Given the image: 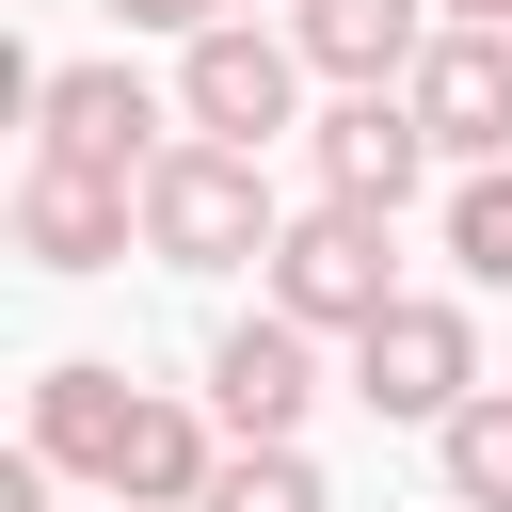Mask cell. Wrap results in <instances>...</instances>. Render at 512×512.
Instances as JSON below:
<instances>
[{
    "mask_svg": "<svg viewBox=\"0 0 512 512\" xmlns=\"http://www.w3.org/2000/svg\"><path fill=\"white\" fill-rule=\"evenodd\" d=\"M128 240H144V176H112V160H64V144H32V176H16V256L32 272H128Z\"/></svg>",
    "mask_w": 512,
    "mask_h": 512,
    "instance_id": "5b68a950",
    "label": "cell"
},
{
    "mask_svg": "<svg viewBox=\"0 0 512 512\" xmlns=\"http://www.w3.org/2000/svg\"><path fill=\"white\" fill-rule=\"evenodd\" d=\"M432 480H448V512H512V384H480L432 432Z\"/></svg>",
    "mask_w": 512,
    "mask_h": 512,
    "instance_id": "5bb4252c",
    "label": "cell"
},
{
    "mask_svg": "<svg viewBox=\"0 0 512 512\" xmlns=\"http://www.w3.org/2000/svg\"><path fill=\"white\" fill-rule=\"evenodd\" d=\"M192 512H336V480L304 464V432H224V480Z\"/></svg>",
    "mask_w": 512,
    "mask_h": 512,
    "instance_id": "4fadbf2b",
    "label": "cell"
},
{
    "mask_svg": "<svg viewBox=\"0 0 512 512\" xmlns=\"http://www.w3.org/2000/svg\"><path fill=\"white\" fill-rule=\"evenodd\" d=\"M448 272L464 288H512V160H464L448 176Z\"/></svg>",
    "mask_w": 512,
    "mask_h": 512,
    "instance_id": "9a60e30c",
    "label": "cell"
},
{
    "mask_svg": "<svg viewBox=\"0 0 512 512\" xmlns=\"http://www.w3.org/2000/svg\"><path fill=\"white\" fill-rule=\"evenodd\" d=\"M128 368L112 352H64V368H32V448L64 464V480H112V432H128Z\"/></svg>",
    "mask_w": 512,
    "mask_h": 512,
    "instance_id": "8fae6325",
    "label": "cell"
},
{
    "mask_svg": "<svg viewBox=\"0 0 512 512\" xmlns=\"http://www.w3.org/2000/svg\"><path fill=\"white\" fill-rule=\"evenodd\" d=\"M432 160H448V144H432L416 80H336V112H304V176L352 192V208H400Z\"/></svg>",
    "mask_w": 512,
    "mask_h": 512,
    "instance_id": "8992f818",
    "label": "cell"
},
{
    "mask_svg": "<svg viewBox=\"0 0 512 512\" xmlns=\"http://www.w3.org/2000/svg\"><path fill=\"white\" fill-rule=\"evenodd\" d=\"M304 80H320V64H304V32H256V16L176 32V112H192L208 144H256V160H272V144L304 128Z\"/></svg>",
    "mask_w": 512,
    "mask_h": 512,
    "instance_id": "277c9868",
    "label": "cell"
},
{
    "mask_svg": "<svg viewBox=\"0 0 512 512\" xmlns=\"http://www.w3.org/2000/svg\"><path fill=\"white\" fill-rule=\"evenodd\" d=\"M288 32H304L320 80H416V48H432L448 16H432V0H288Z\"/></svg>",
    "mask_w": 512,
    "mask_h": 512,
    "instance_id": "7c38bea8",
    "label": "cell"
},
{
    "mask_svg": "<svg viewBox=\"0 0 512 512\" xmlns=\"http://www.w3.org/2000/svg\"><path fill=\"white\" fill-rule=\"evenodd\" d=\"M272 160L256 144H208V128H176L160 160H144V256L160 272H256L272 256Z\"/></svg>",
    "mask_w": 512,
    "mask_h": 512,
    "instance_id": "6da1fadb",
    "label": "cell"
},
{
    "mask_svg": "<svg viewBox=\"0 0 512 512\" xmlns=\"http://www.w3.org/2000/svg\"><path fill=\"white\" fill-rule=\"evenodd\" d=\"M400 208H352V192H320V208H288L272 224V256H256V288L288 304V320H320V336H368L384 304H400V240H384Z\"/></svg>",
    "mask_w": 512,
    "mask_h": 512,
    "instance_id": "7a4b0ae2",
    "label": "cell"
},
{
    "mask_svg": "<svg viewBox=\"0 0 512 512\" xmlns=\"http://www.w3.org/2000/svg\"><path fill=\"white\" fill-rule=\"evenodd\" d=\"M224 0H112V32H208Z\"/></svg>",
    "mask_w": 512,
    "mask_h": 512,
    "instance_id": "2e32d148",
    "label": "cell"
},
{
    "mask_svg": "<svg viewBox=\"0 0 512 512\" xmlns=\"http://www.w3.org/2000/svg\"><path fill=\"white\" fill-rule=\"evenodd\" d=\"M48 480H64V464H48V448H16V464H0V512H48Z\"/></svg>",
    "mask_w": 512,
    "mask_h": 512,
    "instance_id": "e0dca14e",
    "label": "cell"
},
{
    "mask_svg": "<svg viewBox=\"0 0 512 512\" xmlns=\"http://www.w3.org/2000/svg\"><path fill=\"white\" fill-rule=\"evenodd\" d=\"M480 384H496V368H480V320H464L448 288H400V304L352 336V400H368L384 432H448Z\"/></svg>",
    "mask_w": 512,
    "mask_h": 512,
    "instance_id": "3957f363",
    "label": "cell"
},
{
    "mask_svg": "<svg viewBox=\"0 0 512 512\" xmlns=\"http://www.w3.org/2000/svg\"><path fill=\"white\" fill-rule=\"evenodd\" d=\"M112 512H144V496H112Z\"/></svg>",
    "mask_w": 512,
    "mask_h": 512,
    "instance_id": "d6986e66",
    "label": "cell"
},
{
    "mask_svg": "<svg viewBox=\"0 0 512 512\" xmlns=\"http://www.w3.org/2000/svg\"><path fill=\"white\" fill-rule=\"evenodd\" d=\"M416 112H432L448 160H512V32L496 16H448L416 48Z\"/></svg>",
    "mask_w": 512,
    "mask_h": 512,
    "instance_id": "9c48e42d",
    "label": "cell"
},
{
    "mask_svg": "<svg viewBox=\"0 0 512 512\" xmlns=\"http://www.w3.org/2000/svg\"><path fill=\"white\" fill-rule=\"evenodd\" d=\"M208 480H224V416H208V384H192V400H160V384H144V400H128V432H112V480H96V496L192 512Z\"/></svg>",
    "mask_w": 512,
    "mask_h": 512,
    "instance_id": "30bf717a",
    "label": "cell"
},
{
    "mask_svg": "<svg viewBox=\"0 0 512 512\" xmlns=\"http://www.w3.org/2000/svg\"><path fill=\"white\" fill-rule=\"evenodd\" d=\"M304 400H320V320H288L256 288V320L208 336V416L224 432H304Z\"/></svg>",
    "mask_w": 512,
    "mask_h": 512,
    "instance_id": "ba28073f",
    "label": "cell"
},
{
    "mask_svg": "<svg viewBox=\"0 0 512 512\" xmlns=\"http://www.w3.org/2000/svg\"><path fill=\"white\" fill-rule=\"evenodd\" d=\"M176 128H192V112H176L144 64H32V144H64V160H112V176H144Z\"/></svg>",
    "mask_w": 512,
    "mask_h": 512,
    "instance_id": "52a82bcc",
    "label": "cell"
},
{
    "mask_svg": "<svg viewBox=\"0 0 512 512\" xmlns=\"http://www.w3.org/2000/svg\"><path fill=\"white\" fill-rule=\"evenodd\" d=\"M224 16H256V0H224Z\"/></svg>",
    "mask_w": 512,
    "mask_h": 512,
    "instance_id": "ffe728a7",
    "label": "cell"
},
{
    "mask_svg": "<svg viewBox=\"0 0 512 512\" xmlns=\"http://www.w3.org/2000/svg\"><path fill=\"white\" fill-rule=\"evenodd\" d=\"M432 16H496V32H512V0H432Z\"/></svg>",
    "mask_w": 512,
    "mask_h": 512,
    "instance_id": "ac0fdd59",
    "label": "cell"
}]
</instances>
